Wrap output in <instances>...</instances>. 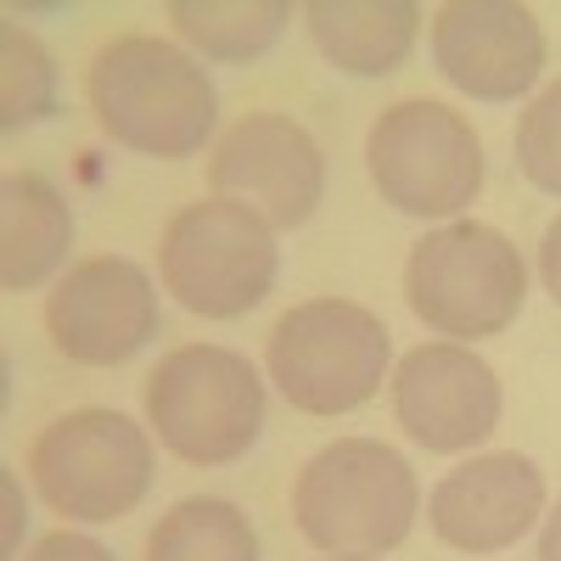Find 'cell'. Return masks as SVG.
Returning <instances> with one entry per match:
<instances>
[{"label": "cell", "instance_id": "cell-5", "mask_svg": "<svg viewBox=\"0 0 561 561\" xmlns=\"http://www.w3.org/2000/svg\"><path fill=\"white\" fill-rule=\"evenodd\" d=\"M264 382L248 354L185 343L147 377V421L185 466H237L264 433Z\"/></svg>", "mask_w": 561, "mask_h": 561}, {"label": "cell", "instance_id": "cell-7", "mask_svg": "<svg viewBox=\"0 0 561 561\" xmlns=\"http://www.w3.org/2000/svg\"><path fill=\"white\" fill-rule=\"evenodd\" d=\"M163 293L203 320H242L253 314L280 275L275 230L230 197L185 203L158 242Z\"/></svg>", "mask_w": 561, "mask_h": 561}, {"label": "cell", "instance_id": "cell-1", "mask_svg": "<svg viewBox=\"0 0 561 561\" xmlns=\"http://www.w3.org/2000/svg\"><path fill=\"white\" fill-rule=\"evenodd\" d=\"M84 96L113 147L158 163L197 158L219 124V90L208 68L158 34L107 39L84 68Z\"/></svg>", "mask_w": 561, "mask_h": 561}, {"label": "cell", "instance_id": "cell-15", "mask_svg": "<svg viewBox=\"0 0 561 561\" xmlns=\"http://www.w3.org/2000/svg\"><path fill=\"white\" fill-rule=\"evenodd\" d=\"M309 39L337 73L388 79L410 62L421 7L415 0H309L304 7Z\"/></svg>", "mask_w": 561, "mask_h": 561}, {"label": "cell", "instance_id": "cell-22", "mask_svg": "<svg viewBox=\"0 0 561 561\" xmlns=\"http://www.w3.org/2000/svg\"><path fill=\"white\" fill-rule=\"evenodd\" d=\"M539 561H561V500L545 517V534H539Z\"/></svg>", "mask_w": 561, "mask_h": 561}, {"label": "cell", "instance_id": "cell-11", "mask_svg": "<svg viewBox=\"0 0 561 561\" xmlns=\"http://www.w3.org/2000/svg\"><path fill=\"white\" fill-rule=\"evenodd\" d=\"M500 377L466 343H421L393 370V421L427 455H466L500 427Z\"/></svg>", "mask_w": 561, "mask_h": 561}, {"label": "cell", "instance_id": "cell-2", "mask_svg": "<svg viewBox=\"0 0 561 561\" xmlns=\"http://www.w3.org/2000/svg\"><path fill=\"white\" fill-rule=\"evenodd\" d=\"M421 517L410 460L382 438H337L304 460L293 483V523L325 556H388Z\"/></svg>", "mask_w": 561, "mask_h": 561}, {"label": "cell", "instance_id": "cell-19", "mask_svg": "<svg viewBox=\"0 0 561 561\" xmlns=\"http://www.w3.org/2000/svg\"><path fill=\"white\" fill-rule=\"evenodd\" d=\"M517 169L545 197H561V79L545 84L517 118Z\"/></svg>", "mask_w": 561, "mask_h": 561}, {"label": "cell", "instance_id": "cell-21", "mask_svg": "<svg viewBox=\"0 0 561 561\" xmlns=\"http://www.w3.org/2000/svg\"><path fill=\"white\" fill-rule=\"evenodd\" d=\"M539 280H545V293L561 309V214L545 225V237H539Z\"/></svg>", "mask_w": 561, "mask_h": 561}, {"label": "cell", "instance_id": "cell-23", "mask_svg": "<svg viewBox=\"0 0 561 561\" xmlns=\"http://www.w3.org/2000/svg\"><path fill=\"white\" fill-rule=\"evenodd\" d=\"M332 561H377V556H332Z\"/></svg>", "mask_w": 561, "mask_h": 561}, {"label": "cell", "instance_id": "cell-4", "mask_svg": "<svg viewBox=\"0 0 561 561\" xmlns=\"http://www.w3.org/2000/svg\"><path fill=\"white\" fill-rule=\"evenodd\" d=\"M393 359V337L382 314L348 298L293 304L270 325L264 370L293 410L304 415H348L377 399Z\"/></svg>", "mask_w": 561, "mask_h": 561}, {"label": "cell", "instance_id": "cell-12", "mask_svg": "<svg viewBox=\"0 0 561 561\" xmlns=\"http://www.w3.org/2000/svg\"><path fill=\"white\" fill-rule=\"evenodd\" d=\"M433 68L472 102H517L545 73V28L517 0H449L433 12Z\"/></svg>", "mask_w": 561, "mask_h": 561}, {"label": "cell", "instance_id": "cell-16", "mask_svg": "<svg viewBox=\"0 0 561 561\" xmlns=\"http://www.w3.org/2000/svg\"><path fill=\"white\" fill-rule=\"evenodd\" d=\"M169 23L203 62H259L287 34L293 7L287 0H174Z\"/></svg>", "mask_w": 561, "mask_h": 561}, {"label": "cell", "instance_id": "cell-13", "mask_svg": "<svg viewBox=\"0 0 561 561\" xmlns=\"http://www.w3.org/2000/svg\"><path fill=\"white\" fill-rule=\"evenodd\" d=\"M545 517V472L517 455H472L427 494V528L460 556H500Z\"/></svg>", "mask_w": 561, "mask_h": 561}, {"label": "cell", "instance_id": "cell-6", "mask_svg": "<svg viewBox=\"0 0 561 561\" xmlns=\"http://www.w3.org/2000/svg\"><path fill=\"white\" fill-rule=\"evenodd\" d=\"M28 478L39 500L68 523H118L152 494L158 455L152 433L124 410L84 404L39 427L28 449Z\"/></svg>", "mask_w": 561, "mask_h": 561}, {"label": "cell", "instance_id": "cell-3", "mask_svg": "<svg viewBox=\"0 0 561 561\" xmlns=\"http://www.w3.org/2000/svg\"><path fill=\"white\" fill-rule=\"evenodd\" d=\"M404 304L438 337H500L528 304V264L505 230L449 219L410 248Z\"/></svg>", "mask_w": 561, "mask_h": 561}, {"label": "cell", "instance_id": "cell-14", "mask_svg": "<svg viewBox=\"0 0 561 561\" xmlns=\"http://www.w3.org/2000/svg\"><path fill=\"white\" fill-rule=\"evenodd\" d=\"M73 253V208L45 174L12 169L0 180V287L34 293Z\"/></svg>", "mask_w": 561, "mask_h": 561}, {"label": "cell", "instance_id": "cell-17", "mask_svg": "<svg viewBox=\"0 0 561 561\" xmlns=\"http://www.w3.org/2000/svg\"><path fill=\"white\" fill-rule=\"evenodd\" d=\"M147 561H264V556H259V528L242 505L192 494L158 517V528L147 534Z\"/></svg>", "mask_w": 561, "mask_h": 561}, {"label": "cell", "instance_id": "cell-18", "mask_svg": "<svg viewBox=\"0 0 561 561\" xmlns=\"http://www.w3.org/2000/svg\"><path fill=\"white\" fill-rule=\"evenodd\" d=\"M57 113V62L18 23H0V124L23 129Z\"/></svg>", "mask_w": 561, "mask_h": 561}, {"label": "cell", "instance_id": "cell-9", "mask_svg": "<svg viewBox=\"0 0 561 561\" xmlns=\"http://www.w3.org/2000/svg\"><path fill=\"white\" fill-rule=\"evenodd\" d=\"M208 185L253 208L270 230H298L325 203V152L298 118L248 113L219 135L208 158Z\"/></svg>", "mask_w": 561, "mask_h": 561}, {"label": "cell", "instance_id": "cell-10", "mask_svg": "<svg viewBox=\"0 0 561 561\" xmlns=\"http://www.w3.org/2000/svg\"><path fill=\"white\" fill-rule=\"evenodd\" d=\"M45 332L68 365H129L163 332L152 275L118 253L79 259L57 280V293L45 298Z\"/></svg>", "mask_w": 561, "mask_h": 561}, {"label": "cell", "instance_id": "cell-8", "mask_svg": "<svg viewBox=\"0 0 561 561\" xmlns=\"http://www.w3.org/2000/svg\"><path fill=\"white\" fill-rule=\"evenodd\" d=\"M365 169L393 214L455 219L483 192V140L466 113L433 96H404L382 107L377 124H370Z\"/></svg>", "mask_w": 561, "mask_h": 561}, {"label": "cell", "instance_id": "cell-20", "mask_svg": "<svg viewBox=\"0 0 561 561\" xmlns=\"http://www.w3.org/2000/svg\"><path fill=\"white\" fill-rule=\"evenodd\" d=\"M23 561H118L102 539H90V534H73V528H57V534H45Z\"/></svg>", "mask_w": 561, "mask_h": 561}]
</instances>
